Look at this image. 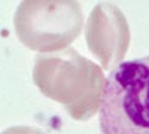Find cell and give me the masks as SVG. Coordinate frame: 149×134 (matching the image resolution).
I'll return each mask as SVG.
<instances>
[{"mask_svg": "<svg viewBox=\"0 0 149 134\" xmlns=\"http://www.w3.org/2000/svg\"><path fill=\"white\" fill-rule=\"evenodd\" d=\"M32 78L44 96L63 105L77 121L92 119L100 108L106 81L104 73L73 48L38 55Z\"/></svg>", "mask_w": 149, "mask_h": 134, "instance_id": "6da1fadb", "label": "cell"}, {"mask_svg": "<svg viewBox=\"0 0 149 134\" xmlns=\"http://www.w3.org/2000/svg\"><path fill=\"white\" fill-rule=\"evenodd\" d=\"M102 134H149V55L111 71L99 108Z\"/></svg>", "mask_w": 149, "mask_h": 134, "instance_id": "7a4b0ae2", "label": "cell"}, {"mask_svg": "<svg viewBox=\"0 0 149 134\" xmlns=\"http://www.w3.org/2000/svg\"><path fill=\"white\" fill-rule=\"evenodd\" d=\"M13 23L24 46L45 54L63 51L75 41L84 16L78 0H22Z\"/></svg>", "mask_w": 149, "mask_h": 134, "instance_id": "3957f363", "label": "cell"}, {"mask_svg": "<svg viewBox=\"0 0 149 134\" xmlns=\"http://www.w3.org/2000/svg\"><path fill=\"white\" fill-rule=\"evenodd\" d=\"M86 42L104 69L116 68L129 43L128 25L119 10L107 3L94 6L86 24Z\"/></svg>", "mask_w": 149, "mask_h": 134, "instance_id": "277c9868", "label": "cell"}, {"mask_svg": "<svg viewBox=\"0 0 149 134\" xmlns=\"http://www.w3.org/2000/svg\"><path fill=\"white\" fill-rule=\"evenodd\" d=\"M0 134H45V133L31 126H15L5 129Z\"/></svg>", "mask_w": 149, "mask_h": 134, "instance_id": "5b68a950", "label": "cell"}]
</instances>
